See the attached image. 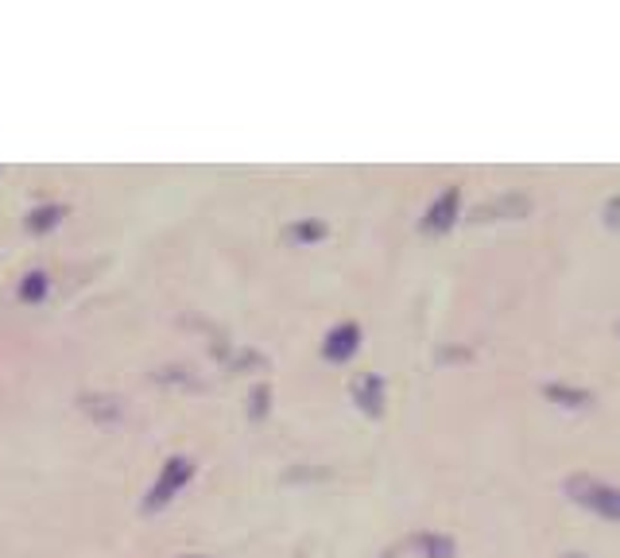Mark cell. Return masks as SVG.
Returning <instances> with one entry per match:
<instances>
[{"label": "cell", "mask_w": 620, "mask_h": 558, "mask_svg": "<svg viewBox=\"0 0 620 558\" xmlns=\"http://www.w3.org/2000/svg\"><path fill=\"white\" fill-rule=\"evenodd\" d=\"M183 558H206V555H183Z\"/></svg>", "instance_id": "30bf717a"}, {"label": "cell", "mask_w": 620, "mask_h": 558, "mask_svg": "<svg viewBox=\"0 0 620 558\" xmlns=\"http://www.w3.org/2000/svg\"><path fill=\"white\" fill-rule=\"evenodd\" d=\"M354 396L369 416L381 411V381H376V376H361V381L354 384Z\"/></svg>", "instance_id": "3957f363"}, {"label": "cell", "mask_w": 620, "mask_h": 558, "mask_svg": "<svg viewBox=\"0 0 620 558\" xmlns=\"http://www.w3.org/2000/svg\"><path fill=\"white\" fill-rule=\"evenodd\" d=\"M322 225H299V230H295V237H302V240H314V237H322Z\"/></svg>", "instance_id": "9c48e42d"}, {"label": "cell", "mask_w": 620, "mask_h": 558, "mask_svg": "<svg viewBox=\"0 0 620 558\" xmlns=\"http://www.w3.org/2000/svg\"><path fill=\"white\" fill-rule=\"evenodd\" d=\"M590 505L597 508V512L612 516V520H620V493H612V488H597L594 496H585Z\"/></svg>", "instance_id": "ba28073f"}, {"label": "cell", "mask_w": 620, "mask_h": 558, "mask_svg": "<svg viewBox=\"0 0 620 558\" xmlns=\"http://www.w3.org/2000/svg\"><path fill=\"white\" fill-rule=\"evenodd\" d=\"M62 206H39V210H32L27 213V233H47V230H54V225L62 222Z\"/></svg>", "instance_id": "277c9868"}, {"label": "cell", "mask_w": 620, "mask_h": 558, "mask_svg": "<svg viewBox=\"0 0 620 558\" xmlns=\"http://www.w3.org/2000/svg\"><path fill=\"white\" fill-rule=\"evenodd\" d=\"M47 295V275L44 272H27L20 284V302H44Z\"/></svg>", "instance_id": "52a82bcc"}, {"label": "cell", "mask_w": 620, "mask_h": 558, "mask_svg": "<svg viewBox=\"0 0 620 558\" xmlns=\"http://www.w3.org/2000/svg\"><path fill=\"white\" fill-rule=\"evenodd\" d=\"M454 202H458V195L446 190V195L438 198V206H431V213H426V230H446L454 218Z\"/></svg>", "instance_id": "8992f818"}, {"label": "cell", "mask_w": 620, "mask_h": 558, "mask_svg": "<svg viewBox=\"0 0 620 558\" xmlns=\"http://www.w3.org/2000/svg\"><path fill=\"white\" fill-rule=\"evenodd\" d=\"M190 478H195V461L183 458V454L168 458L160 481L151 485L148 500H144V512H160V508H168L171 500H175V493H178V488H186V481H190Z\"/></svg>", "instance_id": "6da1fadb"}, {"label": "cell", "mask_w": 620, "mask_h": 558, "mask_svg": "<svg viewBox=\"0 0 620 558\" xmlns=\"http://www.w3.org/2000/svg\"><path fill=\"white\" fill-rule=\"evenodd\" d=\"M357 342H361V330H357L354 322H346V326L330 330L322 354H326V361H349V357L357 354Z\"/></svg>", "instance_id": "7a4b0ae2"}, {"label": "cell", "mask_w": 620, "mask_h": 558, "mask_svg": "<svg viewBox=\"0 0 620 558\" xmlns=\"http://www.w3.org/2000/svg\"><path fill=\"white\" fill-rule=\"evenodd\" d=\"M82 408H86L89 416H101V419H121L124 416L121 399H113V396H82Z\"/></svg>", "instance_id": "5b68a950"}]
</instances>
